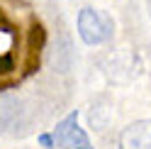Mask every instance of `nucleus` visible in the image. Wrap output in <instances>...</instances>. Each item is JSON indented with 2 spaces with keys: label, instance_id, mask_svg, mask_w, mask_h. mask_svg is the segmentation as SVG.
<instances>
[{
  "label": "nucleus",
  "instance_id": "f257e3e1",
  "mask_svg": "<svg viewBox=\"0 0 151 149\" xmlns=\"http://www.w3.org/2000/svg\"><path fill=\"white\" fill-rule=\"evenodd\" d=\"M112 25L105 15H100L93 7H83L78 15V34L86 44H102L110 37Z\"/></svg>",
  "mask_w": 151,
  "mask_h": 149
},
{
  "label": "nucleus",
  "instance_id": "f03ea898",
  "mask_svg": "<svg viewBox=\"0 0 151 149\" xmlns=\"http://www.w3.org/2000/svg\"><path fill=\"white\" fill-rule=\"evenodd\" d=\"M122 149H151V120H137L119 135Z\"/></svg>",
  "mask_w": 151,
  "mask_h": 149
},
{
  "label": "nucleus",
  "instance_id": "7ed1b4c3",
  "mask_svg": "<svg viewBox=\"0 0 151 149\" xmlns=\"http://www.w3.org/2000/svg\"><path fill=\"white\" fill-rule=\"evenodd\" d=\"M20 115V100L15 95H0V127H10L17 122Z\"/></svg>",
  "mask_w": 151,
  "mask_h": 149
},
{
  "label": "nucleus",
  "instance_id": "20e7f679",
  "mask_svg": "<svg viewBox=\"0 0 151 149\" xmlns=\"http://www.w3.org/2000/svg\"><path fill=\"white\" fill-rule=\"evenodd\" d=\"M76 120H78V115L71 113L68 117L63 120V122H59V127H56V132H54V137H56V142H59V144H66V139H68L71 129L76 127Z\"/></svg>",
  "mask_w": 151,
  "mask_h": 149
},
{
  "label": "nucleus",
  "instance_id": "39448f33",
  "mask_svg": "<svg viewBox=\"0 0 151 149\" xmlns=\"http://www.w3.org/2000/svg\"><path fill=\"white\" fill-rule=\"evenodd\" d=\"M39 142H42L44 147H51V144H54V139H51L49 135H42V137H39Z\"/></svg>",
  "mask_w": 151,
  "mask_h": 149
},
{
  "label": "nucleus",
  "instance_id": "423d86ee",
  "mask_svg": "<svg viewBox=\"0 0 151 149\" xmlns=\"http://www.w3.org/2000/svg\"><path fill=\"white\" fill-rule=\"evenodd\" d=\"M86 147H88V144H83V147H76V149H86Z\"/></svg>",
  "mask_w": 151,
  "mask_h": 149
}]
</instances>
